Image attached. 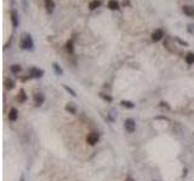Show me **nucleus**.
<instances>
[{
  "instance_id": "nucleus-1",
  "label": "nucleus",
  "mask_w": 194,
  "mask_h": 181,
  "mask_svg": "<svg viewBox=\"0 0 194 181\" xmlns=\"http://www.w3.org/2000/svg\"><path fill=\"white\" fill-rule=\"evenodd\" d=\"M21 47L24 50H32L34 47V41L32 39V35L28 33H24L21 38Z\"/></svg>"
},
{
  "instance_id": "nucleus-2",
  "label": "nucleus",
  "mask_w": 194,
  "mask_h": 181,
  "mask_svg": "<svg viewBox=\"0 0 194 181\" xmlns=\"http://www.w3.org/2000/svg\"><path fill=\"white\" fill-rule=\"evenodd\" d=\"M124 128L128 133H134L135 129H136V122L134 118H128L125 122H124Z\"/></svg>"
},
{
  "instance_id": "nucleus-3",
  "label": "nucleus",
  "mask_w": 194,
  "mask_h": 181,
  "mask_svg": "<svg viewBox=\"0 0 194 181\" xmlns=\"http://www.w3.org/2000/svg\"><path fill=\"white\" fill-rule=\"evenodd\" d=\"M98 140H100V135L96 132H91L90 134H87V136H86V142L89 145H91V146L96 145L98 142Z\"/></svg>"
},
{
  "instance_id": "nucleus-4",
  "label": "nucleus",
  "mask_w": 194,
  "mask_h": 181,
  "mask_svg": "<svg viewBox=\"0 0 194 181\" xmlns=\"http://www.w3.org/2000/svg\"><path fill=\"white\" fill-rule=\"evenodd\" d=\"M43 75H44V70H43V69L35 68V66H32V68L29 69V77L40 79V77H43Z\"/></svg>"
},
{
  "instance_id": "nucleus-5",
  "label": "nucleus",
  "mask_w": 194,
  "mask_h": 181,
  "mask_svg": "<svg viewBox=\"0 0 194 181\" xmlns=\"http://www.w3.org/2000/svg\"><path fill=\"white\" fill-rule=\"evenodd\" d=\"M10 17H11V22H12V26L13 28H17L20 24V17H18V12L16 10H11L10 12Z\"/></svg>"
},
{
  "instance_id": "nucleus-6",
  "label": "nucleus",
  "mask_w": 194,
  "mask_h": 181,
  "mask_svg": "<svg viewBox=\"0 0 194 181\" xmlns=\"http://www.w3.org/2000/svg\"><path fill=\"white\" fill-rule=\"evenodd\" d=\"M164 36V30L163 29H155L153 33H152V41L154 42H158L163 39Z\"/></svg>"
},
{
  "instance_id": "nucleus-7",
  "label": "nucleus",
  "mask_w": 194,
  "mask_h": 181,
  "mask_svg": "<svg viewBox=\"0 0 194 181\" xmlns=\"http://www.w3.org/2000/svg\"><path fill=\"white\" fill-rule=\"evenodd\" d=\"M45 101V97L43 93H37V94H34V104L35 106H41Z\"/></svg>"
},
{
  "instance_id": "nucleus-8",
  "label": "nucleus",
  "mask_w": 194,
  "mask_h": 181,
  "mask_svg": "<svg viewBox=\"0 0 194 181\" xmlns=\"http://www.w3.org/2000/svg\"><path fill=\"white\" fill-rule=\"evenodd\" d=\"M44 4H45V9L49 13H52L56 7L55 3H54V0H44Z\"/></svg>"
},
{
  "instance_id": "nucleus-9",
  "label": "nucleus",
  "mask_w": 194,
  "mask_h": 181,
  "mask_svg": "<svg viewBox=\"0 0 194 181\" xmlns=\"http://www.w3.org/2000/svg\"><path fill=\"white\" fill-rule=\"evenodd\" d=\"M26 100H27V94H26V92H24V89H20L18 94L16 96V101H18L20 104H22V103H24Z\"/></svg>"
},
{
  "instance_id": "nucleus-10",
  "label": "nucleus",
  "mask_w": 194,
  "mask_h": 181,
  "mask_svg": "<svg viewBox=\"0 0 194 181\" xmlns=\"http://www.w3.org/2000/svg\"><path fill=\"white\" fill-rule=\"evenodd\" d=\"M182 11L186 16L188 17H194V7L193 6H189V5H184L182 7Z\"/></svg>"
},
{
  "instance_id": "nucleus-11",
  "label": "nucleus",
  "mask_w": 194,
  "mask_h": 181,
  "mask_svg": "<svg viewBox=\"0 0 194 181\" xmlns=\"http://www.w3.org/2000/svg\"><path fill=\"white\" fill-rule=\"evenodd\" d=\"M17 117H18V111H17L16 107H11L9 111V120L10 121H16Z\"/></svg>"
},
{
  "instance_id": "nucleus-12",
  "label": "nucleus",
  "mask_w": 194,
  "mask_h": 181,
  "mask_svg": "<svg viewBox=\"0 0 194 181\" xmlns=\"http://www.w3.org/2000/svg\"><path fill=\"white\" fill-rule=\"evenodd\" d=\"M64 109H66V110L69 114H72V115H75L77 114V106H75L74 103H67V105H66Z\"/></svg>"
},
{
  "instance_id": "nucleus-13",
  "label": "nucleus",
  "mask_w": 194,
  "mask_h": 181,
  "mask_svg": "<svg viewBox=\"0 0 194 181\" xmlns=\"http://www.w3.org/2000/svg\"><path fill=\"white\" fill-rule=\"evenodd\" d=\"M4 86H5V88L7 89V90H11V89H13L15 88V81L12 80V79H5V81H4Z\"/></svg>"
},
{
  "instance_id": "nucleus-14",
  "label": "nucleus",
  "mask_w": 194,
  "mask_h": 181,
  "mask_svg": "<svg viewBox=\"0 0 194 181\" xmlns=\"http://www.w3.org/2000/svg\"><path fill=\"white\" fill-rule=\"evenodd\" d=\"M66 51H67L68 53H70V54L74 53V44H73L72 40H68V41L66 42Z\"/></svg>"
},
{
  "instance_id": "nucleus-15",
  "label": "nucleus",
  "mask_w": 194,
  "mask_h": 181,
  "mask_svg": "<svg viewBox=\"0 0 194 181\" xmlns=\"http://www.w3.org/2000/svg\"><path fill=\"white\" fill-rule=\"evenodd\" d=\"M100 6H101V0H91L90 4H89V9H90L91 11L96 10V9L100 7Z\"/></svg>"
},
{
  "instance_id": "nucleus-16",
  "label": "nucleus",
  "mask_w": 194,
  "mask_h": 181,
  "mask_svg": "<svg viewBox=\"0 0 194 181\" xmlns=\"http://www.w3.org/2000/svg\"><path fill=\"white\" fill-rule=\"evenodd\" d=\"M184 61H186V63L187 64H194V53L193 52H189V53H187L186 54V57H184Z\"/></svg>"
},
{
  "instance_id": "nucleus-17",
  "label": "nucleus",
  "mask_w": 194,
  "mask_h": 181,
  "mask_svg": "<svg viewBox=\"0 0 194 181\" xmlns=\"http://www.w3.org/2000/svg\"><path fill=\"white\" fill-rule=\"evenodd\" d=\"M52 68H54L56 75H58V76H62V75H63V69H62L57 63H54V64H52Z\"/></svg>"
},
{
  "instance_id": "nucleus-18",
  "label": "nucleus",
  "mask_w": 194,
  "mask_h": 181,
  "mask_svg": "<svg viewBox=\"0 0 194 181\" xmlns=\"http://www.w3.org/2000/svg\"><path fill=\"white\" fill-rule=\"evenodd\" d=\"M108 7L111 9V10H113V11H115V10H119L120 7H119V3L117 1V0H109V3H108Z\"/></svg>"
},
{
  "instance_id": "nucleus-19",
  "label": "nucleus",
  "mask_w": 194,
  "mask_h": 181,
  "mask_svg": "<svg viewBox=\"0 0 194 181\" xmlns=\"http://www.w3.org/2000/svg\"><path fill=\"white\" fill-rule=\"evenodd\" d=\"M21 70H22V66L20 64H12L10 66V71L12 72V74H18Z\"/></svg>"
},
{
  "instance_id": "nucleus-20",
  "label": "nucleus",
  "mask_w": 194,
  "mask_h": 181,
  "mask_svg": "<svg viewBox=\"0 0 194 181\" xmlns=\"http://www.w3.org/2000/svg\"><path fill=\"white\" fill-rule=\"evenodd\" d=\"M120 105L124 106V107H128V109H134L135 107V104L132 101H130V100H121Z\"/></svg>"
},
{
  "instance_id": "nucleus-21",
  "label": "nucleus",
  "mask_w": 194,
  "mask_h": 181,
  "mask_svg": "<svg viewBox=\"0 0 194 181\" xmlns=\"http://www.w3.org/2000/svg\"><path fill=\"white\" fill-rule=\"evenodd\" d=\"M63 88L67 90L68 93H70V96H72V97H77V93H75V90H74V89H72V88H70L69 86H67V85H63Z\"/></svg>"
},
{
  "instance_id": "nucleus-22",
  "label": "nucleus",
  "mask_w": 194,
  "mask_h": 181,
  "mask_svg": "<svg viewBox=\"0 0 194 181\" xmlns=\"http://www.w3.org/2000/svg\"><path fill=\"white\" fill-rule=\"evenodd\" d=\"M100 97H101L102 99H104L105 101H109V103H111V101L113 100V98H112L111 96H108V94H107V96H105V94H103V93H100Z\"/></svg>"
},
{
  "instance_id": "nucleus-23",
  "label": "nucleus",
  "mask_w": 194,
  "mask_h": 181,
  "mask_svg": "<svg viewBox=\"0 0 194 181\" xmlns=\"http://www.w3.org/2000/svg\"><path fill=\"white\" fill-rule=\"evenodd\" d=\"M159 106L162 107V109H166V110H170V105L166 103V101H160V104H159Z\"/></svg>"
},
{
  "instance_id": "nucleus-24",
  "label": "nucleus",
  "mask_w": 194,
  "mask_h": 181,
  "mask_svg": "<svg viewBox=\"0 0 194 181\" xmlns=\"http://www.w3.org/2000/svg\"><path fill=\"white\" fill-rule=\"evenodd\" d=\"M187 30H188L190 34H194V24H188Z\"/></svg>"
},
{
  "instance_id": "nucleus-25",
  "label": "nucleus",
  "mask_w": 194,
  "mask_h": 181,
  "mask_svg": "<svg viewBox=\"0 0 194 181\" xmlns=\"http://www.w3.org/2000/svg\"><path fill=\"white\" fill-rule=\"evenodd\" d=\"M176 40H177V41H179V42H180L181 45H183L184 47H187V46H188V42H186V41H183V40H181L180 38H176Z\"/></svg>"
},
{
  "instance_id": "nucleus-26",
  "label": "nucleus",
  "mask_w": 194,
  "mask_h": 181,
  "mask_svg": "<svg viewBox=\"0 0 194 181\" xmlns=\"http://www.w3.org/2000/svg\"><path fill=\"white\" fill-rule=\"evenodd\" d=\"M125 181H135V180H134L131 176H129V177H126V179H125Z\"/></svg>"
},
{
  "instance_id": "nucleus-27",
  "label": "nucleus",
  "mask_w": 194,
  "mask_h": 181,
  "mask_svg": "<svg viewBox=\"0 0 194 181\" xmlns=\"http://www.w3.org/2000/svg\"><path fill=\"white\" fill-rule=\"evenodd\" d=\"M186 175H187V169L184 168V169H183V174H182V176H186Z\"/></svg>"
},
{
  "instance_id": "nucleus-28",
  "label": "nucleus",
  "mask_w": 194,
  "mask_h": 181,
  "mask_svg": "<svg viewBox=\"0 0 194 181\" xmlns=\"http://www.w3.org/2000/svg\"><path fill=\"white\" fill-rule=\"evenodd\" d=\"M154 181H156V180H154Z\"/></svg>"
}]
</instances>
